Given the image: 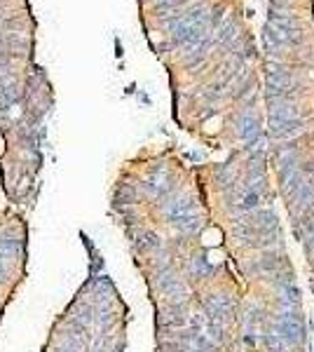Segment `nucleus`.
Returning <instances> with one entry per match:
<instances>
[{
    "mask_svg": "<svg viewBox=\"0 0 314 352\" xmlns=\"http://www.w3.org/2000/svg\"><path fill=\"white\" fill-rule=\"evenodd\" d=\"M153 217L124 226L155 303L157 352H244V287L197 181L164 174Z\"/></svg>",
    "mask_w": 314,
    "mask_h": 352,
    "instance_id": "f257e3e1",
    "label": "nucleus"
}]
</instances>
